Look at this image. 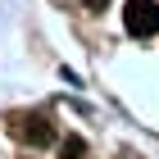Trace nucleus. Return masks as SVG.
Masks as SVG:
<instances>
[{"instance_id": "obj_1", "label": "nucleus", "mask_w": 159, "mask_h": 159, "mask_svg": "<svg viewBox=\"0 0 159 159\" xmlns=\"http://www.w3.org/2000/svg\"><path fill=\"white\" fill-rule=\"evenodd\" d=\"M123 23L132 37H155L159 32V0H127L123 5Z\"/></svg>"}, {"instance_id": "obj_2", "label": "nucleus", "mask_w": 159, "mask_h": 159, "mask_svg": "<svg viewBox=\"0 0 159 159\" xmlns=\"http://www.w3.org/2000/svg\"><path fill=\"white\" fill-rule=\"evenodd\" d=\"M14 136H18L23 146L41 150V146H50V141H55V123H50L46 114H18V123H14Z\"/></svg>"}, {"instance_id": "obj_3", "label": "nucleus", "mask_w": 159, "mask_h": 159, "mask_svg": "<svg viewBox=\"0 0 159 159\" xmlns=\"http://www.w3.org/2000/svg\"><path fill=\"white\" fill-rule=\"evenodd\" d=\"M86 155V146H82V136H68V141H64L59 146V159H82Z\"/></svg>"}, {"instance_id": "obj_4", "label": "nucleus", "mask_w": 159, "mask_h": 159, "mask_svg": "<svg viewBox=\"0 0 159 159\" xmlns=\"http://www.w3.org/2000/svg\"><path fill=\"white\" fill-rule=\"evenodd\" d=\"M100 5H105V0H91V9H100Z\"/></svg>"}]
</instances>
